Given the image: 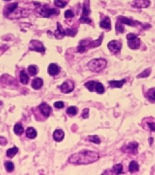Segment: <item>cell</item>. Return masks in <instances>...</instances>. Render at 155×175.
I'll return each mask as SVG.
<instances>
[{"instance_id":"obj_1","label":"cell","mask_w":155,"mask_h":175,"mask_svg":"<svg viewBox=\"0 0 155 175\" xmlns=\"http://www.w3.org/2000/svg\"><path fill=\"white\" fill-rule=\"evenodd\" d=\"M100 156L96 152L84 150L71 155L69 162L73 164H89L98 160Z\"/></svg>"},{"instance_id":"obj_2","label":"cell","mask_w":155,"mask_h":175,"mask_svg":"<svg viewBox=\"0 0 155 175\" xmlns=\"http://www.w3.org/2000/svg\"><path fill=\"white\" fill-rule=\"evenodd\" d=\"M103 38V33H102L100 38L96 40L89 41L87 40H83L80 41L78 47V52H79V53H83V52L85 51L87 48L89 49L100 46L102 44Z\"/></svg>"},{"instance_id":"obj_3","label":"cell","mask_w":155,"mask_h":175,"mask_svg":"<svg viewBox=\"0 0 155 175\" xmlns=\"http://www.w3.org/2000/svg\"><path fill=\"white\" fill-rule=\"evenodd\" d=\"M107 61L103 58H96V59L90 60L87 64V66L92 72L98 73L104 69L107 66Z\"/></svg>"},{"instance_id":"obj_4","label":"cell","mask_w":155,"mask_h":175,"mask_svg":"<svg viewBox=\"0 0 155 175\" xmlns=\"http://www.w3.org/2000/svg\"><path fill=\"white\" fill-rule=\"evenodd\" d=\"M77 29H63L61 27L60 23H58L57 30L55 32V36L58 39L63 38L65 36H69V37H74L77 33Z\"/></svg>"},{"instance_id":"obj_5","label":"cell","mask_w":155,"mask_h":175,"mask_svg":"<svg viewBox=\"0 0 155 175\" xmlns=\"http://www.w3.org/2000/svg\"><path fill=\"white\" fill-rule=\"evenodd\" d=\"M90 11L89 8V1L85 0L83 3L82 14L80 18V22L82 24H90L92 22L91 19L89 18V15L90 14Z\"/></svg>"},{"instance_id":"obj_6","label":"cell","mask_w":155,"mask_h":175,"mask_svg":"<svg viewBox=\"0 0 155 175\" xmlns=\"http://www.w3.org/2000/svg\"><path fill=\"white\" fill-rule=\"evenodd\" d=\"M127 44L129 48L132 49H137L140 46V39L137 34L130 33L127 34Z\"/></svg>"},{"instance_id":"obj_7","label":"cell","mask_w":155,"mask_h":175,"mask_svg":"<svg viewBox=\"0 0 155 175\" xmlns=\"http://www.w3.org/2000/svg\"><path fill=\"white\" fill-rule=\"evenodd\" d=\"M117 22L121 24H125L129 26H131V27H137L138 25H141V27H143L144 29L146 27L147 25L146 24H141V22L137 21V20H133L131 18H129L127 17H125V16H119L117 18Z\"/></svg>"},{"instance_id":"obj_8","label":"cell","mask_w":155,"mask_h":175,"mask_svg":"<svg viewBox=\"0 0 155 175\" xmlns=\"http://www.w3.org/2000/svg\"><path fill=\"white\" fill-rule=\"evenodd\" d=\"M138 143L136 141H132L129 144L124 145L122 147V151L125 154L136 155L138 153Z\"/></svg>"},{"instance_id":"obj_9","label":"cell","mask_w":155,"mask_h":175,"mask_svg":"<svg viewBox=\"0 0 155 175\" xmlns=\"http://www.w3.org/2000/svg\"><path fill=\"white\" fill-rule=\"evenodd\" d=\"M109 50L113 54H117L121 51L122 42L120 40H113L109 42L107 44Z\"/></svg>"},{"instance_id":"obj_10","label":"cell","mask_w":155,"mask_h":175,"mask_svg":"<svg viewBox=\"0 0 155 175\" xmlns=\"http://www.w3.org/2000/svg\"><path fill=\"white\" fill-rule=\"evenodd\" d=\"M74 88V84L73 81L67 80L60 86L61 92L63 93H69L72 92Z\"/></svg>"},{"instance_id":"obj_11","label":"cell","mask_w":155,"mask_h":175,"mask_svg":"<svg viewBox=\"0 0 155 175\" xmlns=\"http://www.w3.org/2000/svg\"><path fill=\"white\" fill-rule=\"evenodd\" d=\"M151 5L149 0H133L131 6L136 9H145L147 8Z\"/></svg>"},{"instance_id":"obj_12","label":"cell","mask_w":155,"mask_h":175,"mask_svg":"<svg viewBox=\"0 0 155 175\" xmlns=\"http://www.w3.org/2000/svg\"><path fill=\"white\" fill-rule=\"evenodd\" d=\"M38 108L40 110L41 113L45 118H48L52 112L51 107L46 103H41L38 106Z\"/></svg>"},{"instance_id":"obj_13","label":"cell","mask_w":155,"mask_h":175,"mask_svg":"<svg viewBox=\"0 0 155 175\" xmlns=\"http://www.w3.org/2000/svg\"><path fill=\"white\" fill-rule=\"evenodd\" d=\"M31 47H30V49L32 51H35L38 52H44L45 51V48L40 42L37 40H32L31 41Z\"/></svg>"},{"instance_id":"obj_14","label":"cell","mask_w":155,"mask_h":175,"mask_svg":"<svg viewBox=\"0 0 155 175\" xmlns=\"http://www.w3.org/2000/svg\"><path fill=\"white\" fill-rule=\"evenodd\" d=\"M47 71L48 74H49L50 75L54 76V75H58L60 73V68L57 64L51 63L49 64V66H48Z\"/></svg>"},{"instance_id":"obj_15","label":"cell","mask_w":155,"mask_h":175,"mask_svg":"<svg viewBox=\"0 0 155 175\" xmlns=\"http://www.w3.org/2000/svg\"><path fill=\"white\" fill-rule=\"evenodd\" d=\"M100 26L101 28L108 29V30L110 31L111 29V19L108 16H105V18L100 22Z\"/></svg>"},{"instance_id":"obj_16","label":"cell","mask_w":155,"mask_h":175,"mask_svg":"<svg viewBox=\"0 0 155 175\" xmlns=\"http://www.w3.org/2000/svg\"><path fill=\"white\" fill-rule=\"evenodd\" d=\"M64 136L65 134L62 130H56L53 133V138L54 140L57 142H60L62 141L64 138Z\"/></svg>"},{"instance_id":"obj_17","label":"cell","mask_w":155,"mask_h":175,"mask_svg":"<svg viewBox=\"0 0 155 175\" xmlns=\"http://www.w3.org/2000/svg\"><path fill=\"white\" fill-rule=\"evenodd\" d=\"M43 85V80L41 78H34L32 81V88L34 90H39Z\"/></svg>"},{"instance_id":"obj_18","label":"cell","mask_w":155,"mask_h":175,"mask_svg":"<svg viewBox=\"0 0 155 175\" xmlns=\"http://www.w3.org/2000/svg\"><path fill=\"white\" fill-rule=\"evenodd\" d=\"M126 82V79H122L120 80H110L109 81V84L112 88H121L123 85Z\"/></svg>"},{"instance_id":"obj_19","label":"cell","mask_w":155,"mask_h":175,"mask_svg":"<svg viewBox=\"0 0 155 175\" xmlns=\"http://www.w3.org/2000/svg\"><path fill=\"white\" fill-rule=\"evenodd\" d=\"M59 14V11L56 9H43L42 10V14L43 16H45V17H50V16Z\"/></svg>"},{"instance_id":"obj_20","label":"cell","mask_w":155,"mask_h":175,"mask_svg":"<svg viewBox=\"0 0 155 175\" xmlns=\"http://www.w3.org/2000/svg\"><path fill=\"white\" fill-rule=\"evenodd\" d=\"M26 136L29 139H34L37 136V132L33 127H28L26 130Z\"/></svg>"},{"instance_id":"obj_21","label":"cell","mask_w":155,"mask_h":175,"mask_svg":"<svg viewBox=\"0 0 155 175\" xmlns=\"http://www.w3.org/2000/svg\"><path fill=\"white\" fill-rule=\"evenodd\" d=\"M139 165L136 161H131L129 164V170L131 173H133V172H137L139 171Z\"/></svg>"},{"instance_id":"obj_22","label":"cell","mask_w":155,"mask_h":175,"mask_svg":"<svg viewBox=\"0 0 155 175\" xmlns=\"http://www.w3.org/2000/svg\"><path fill=\"white\" fill-rule=\"evenodd\" d=\"M14 131L16 134H17L18 136H20L23 134V133L24 128L23 127V126L21 123H16V124L14 125Z\"/></svg>"},{"instance_id":"obj_23","label":"cell","mask_w":155,"mask_h":175,"mask_svg":"<svg viewBox=\"0 0 155 175\" xmlns=\"http://www.w3.org/2000/svg\"><path fill=\"white\" fill-rule=\"evenodd\" d=\"M146 97L151 101H155V88H153L147 91Z\"/></svg>"},{"instance_id":"obj_24","label":"cell","mask_w":155,"mask_h":175,"mask_svg":"<svg viewBox=\"0 0 155 175\" xmlns=\"http://www.w3.org/2000/svg\"><path fill=\"white\" fill-rule=\"evenodd\" d=\"M19 77H20V82L23 84H27L29 80V77L28 75L24 71H21L20 72V75H19Z\"/></svg>"},{"instance_id":"obj_25","label":"cell","mask_w":155,"mask_h":175,"mask_svg":"<svg viewBox=\"0 0 155 175\" xmlns=\"http://www.w3.org/2000/svg\"><path fill=\"white\" fill-rule=\"evenodd\" d=\"M18 152V148L16 147H14L11 148H9L7 151H6V156L9 158H13L14 156L17 154Z\"/></svg>"},{"instance_id":"obj_26","label":"cell","mask_w":155,"mask_h":175,"mask_svg":"<svg viewBox=\"0 0 155 175\" xmlns=\"http://www.w3.org/2000/svg\"><path fill=\"white\" fill-rule=\"evenodd\" d=\"M95 91L100 94H102L105 92V88L101 82H96L95 83Z\"/></svg>"},{"instance_id":"obj_27","label":"cell","mask_w":155,"mask_h":175,"mask_svg":"<svg viewBox=\"0 0 155 175\" xmlns=\"http://www.w3.org/2000/svg\"><path fill=\"white\" fill-rule=\"evenodd\" d=\"M113 173L116 174H119L123 173V166L122 164H116L112 167Z\"/></svg>"},{"instance_id":"obj_28","label":"cell","mask_w":155,"mask_h":175,"mask_svg":"<svg viewBox=\"0 0 155 175\" xmlns=\"http://www.w3.org/2000/svg\"><path fill=\"white\" fill-rule=\"evenodd\" d=\"M87 139H88V141L92 142L96 144H100L101 143V140H100V138L97 135H94V136H89L87 138Z\"/></svg>"},{"instance_id":"obj_29","label":"cell","mask_w":155,"mask_h":175,"mask_svg":"<svg viewBox=\"0 0 155 175\" xmlns=\"http://www.w3.org/2000/svg\"><path fill=\"white\" fill-rule=\"evenodd\" d=\"M95 83H96L95 81L90 80L84 84V86H85L90 91V92H94V91H95Z\"/></svg>"},{"instance_id":"obj_30","label":"cell","mask_w":155,"mask_h":175,"mask_svg":"<svg viewBox=\"0 0 155 175\" xmlns=\"http://www.w3.org/2000/svg\"><path fill=\"white\" fill-rule=\"evenodd\" d=\"M151 68L149 67L147 68V69H145L144 71H142V72L141 73H140L138 75H137V78H146V77H148L151 74Z\"/></svg>"},{"instance_id":"obj_31","label":"cell","mask_w":155,"mask_h":175,"mask_svg":"<svg viewBox=\"0 0 155 175\" xmlns=\"http://www.w3.org/2000/svg\"><path fill=\"white\" fill-rule=\"evenodd\" d=\"M115 29H116V33H124V31H125V29L124 27L123 26V24H119V23L116 22V27H115Z\"/></svg>"},{"instance_id":"obj_32","label":"cell","mask_w":155,"mask_h":175,"mask_svg":"<svg viewBox=\"0 0 155 175\" xmlns=\"http://www.w3.org/2000/svg\"><path fill=\"white\" fill-rule=\"evenodd\" d=\"M5 166L7 172H12L14 169V164L12 161H6Z\"/></svg>"},{"instance_id":"obj_33","label":"cell","mask_w":155,"mask_h":175,"mask_svg":"<svg viewBox=\"0 0 155 175\" xmlns=\"http://www.w3.org/2000/svg\"><path fill=\"white\" fill-rule=\"evenodd\" d=\"M66 112L67 114L69 115H75L77 113V108L76 106H71L69 108H68L67 110H66Z\"/></svg>"},{"instance_id":"obj_34","label":"cell","mask_w":155,"mask_h":175,"mask_svg":"<svg viewBox=\"0 0 155 175\" xmlns=\"http://www.w3.org/2000/svg\"><path fill=\"white\" fill-rule=\"evenodd\" d=\"M28 71L31 76H35L37 74V67L33 65L29 66L28 67Z\"/></svg>"},{"instance_id":"obj_35","label":"cell","mask_w":155,"mask_h":175,"mask_svg":"<svg viewBox=\"0 0 155 175\" xmlns=\"http://www.w3.org/2000/svg\"><path fill=\"white\" fill-rule=\"evenodd\" d=\"M54 3L59 8H64L67 5V2L63 1L62 0H54Z\"/></svg>"},{"instance_id":"obj_36","label":"cell","mask_w":155,"mask_h":175,"mask_svg":"<svg viewBox=\"0 0 155 175\" xmlns=\"http://www.w3.org/2000/svg\"><path fill=\"white\" fill-rule=\"evenodd\" d=\"M18 4L17 3H12V4L9 5L7 6V11L9 13L14 12L15 11V9L18 7Z\"/></svg>"},{"instance_id":"obj_37","label":"cell","mask_w":155,"mask_h":175,"mask_svg":"<svg viewBox=\"0 0 155 175\" xmlns=\"http://www.w3.org/2000/svg\"><path fill=\"white\" fill-rule=\"evenodd\" d=\"M74 16V13L71 10H67V11L65 12V18H73Z\"/></svg>"},{"instance_id":"obj_38","label":"cell","mask_w":155,"mask_h":175,"mask_svg":"<svg viewBox=\"0 0 155 175\" xmlns=\"http://www.w3.org/2000/svg\"><path fill=\"white\" fill-rule=\"evenodd\" d=\"M147 125H148L149 128L151 130V131H155V122L154 121H148L146 123Z\"/></svg>"},{"instance_id":"obj_39","label":"cell","mask_w":155,"mask_h":175,"mask_svg":"<svg viewBox=\"0 0 155 175\" xmlns=\"http://www.w3.org/2000/svg\"><path fill=\"white\" fill-rule=\"evenodd\" d=\"M64 103L62 101H58L54 104V106L56 108H62L64 107Z\"/></svg>"},{"instance_id":"obj_40","label":"cell","mask_w":155,"mask_h":175,"mask_svg":"<svg viewBox=\"0 0 155 175\" xmlns=\"http://www.w3.org/2000/svg\"><path fill=\"white\" fill-rule=\"evenodd\" d=\"M89 108L83 109V110L82 111V118L83 119H87L89 117Z\"/></svg>"},{"instance_id":"obj_41","label":"cell","mask_w":155,"mask_h":175,"mask_svg":"<svg viewBox=\"0 0 155 175\" xmlns=\"http://www.w3.org/2000/svg\"><path fill=\"white\" fill-rule=\"evenodd\" d=\"M7 143V141H6V139L5 138L0 137V145H4Z\"/></svg>"},{"instance_id":"obj_42","label":"cell","mask_w":155,"mask_h":175,"mask_svg":"<svg viewBox=\"0 0 155 175\" xmlns=\"http://www.w3.org/2000/svg\"><path fill=\"white\" fill-rule=\"evenodd\" d=\"M149 144L152 145V143H153V138H150L149 139Z\"/></svg>"},{"instance_id":"obj_43","label":"cell","mask_w":155,"mask_h":175,"mask_svg":"<svg viewBox=\"0 0 155 175\" xmlns=\"http://www.w3.org/2000/svg\"><path fill=\"white\" fill-rule=\"evenodd\" d=\"M1 103H1V101H0V105H2V104H1Z\"/></svg>"},{"instance_id":"obj_44","label":"cell","mask_w":155,"mask_h":175,"mask_svg":"<svg viewBox=\"0 0 155 175\" xmlns=\"http://www.w3.org/2000/svg\"><path fill=\"white\" fill-rule=\"evenodd\" d=\"M5 1H10V0H5Z\"/></svg>"}]
</instances>
